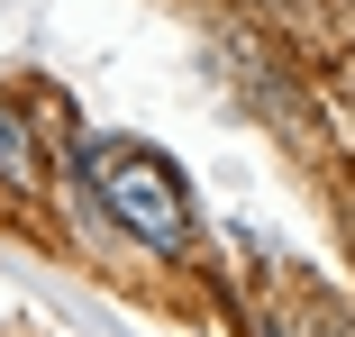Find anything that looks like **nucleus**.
Listing matches in <instances>:
<instances>
[{
  "mask_svg": "<svg viewBox=\"0 0 355 337\" xmlns=\"http://www.w3.org/2000/svg\"><path fill=\"white\" fill-rule=\"evenodd\" d=\"M83 173H92V191L110 200V219H119L137 246H155V255H182V246H191V200H182V182H173L164 155L92 137V146H83Z\"/></svg>",
  "mask_w": 355,
  "mask_h": 337,
  "instance_id": "obj_1",
  "label": "nucleus"
},
{
  "mask_svg": "<svg viewBox=\"0 0 355 337\" xmlns=\"http://www.w3.org/2000/svg\"><path fill=\"white\" fill-rule=\"evenodd\" d=\"M0 173H37V155H28V128H19V110H0Z\"/></svg>",
  "mask_w": 355,
  "mask_h": 337,
  "instance_id": "obj_2",
  "label": "nucleus"
}]
</instances>
